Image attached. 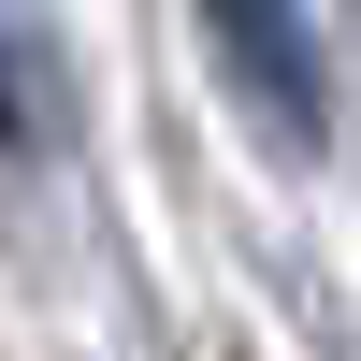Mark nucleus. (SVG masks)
<instances>
[{
    "instance_id": "nucleus-1",
    "label": "nucleus",
    "mask_w": 361,
    "mask_h": 361,
    "mask_svg": "<svg viewBox=\"0 0 361 361\" xmlns=\"http://www.w3.org/2000/svg\"><path fill=\"white\" fill-rule=\"evenodd\" d=\"M202 44H217V58H231V87L275 116V145H318V116H333V73H318L304 0H202Z\"/></svg>"
},
{
    "instance_id": "nucleus-2",
    "label": "nucleus",
    "mask_w": 361,
    "mask_h": 361,
    "mask_svg": "<svg viewBox=\"0 0 361 361\" xmlns=\"http://www.w3.org/2000/svg\"><path fill=\"white\" fill-rule=\"evenodd\" d=\"M44 145V102H29V73H15V44H0V159H29Z\"/></svg>"
}]
</instances>
